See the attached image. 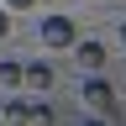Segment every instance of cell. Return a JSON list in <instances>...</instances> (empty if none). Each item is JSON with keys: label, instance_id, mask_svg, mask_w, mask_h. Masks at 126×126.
I'll return each instance as SVG.
<instances>
[{"label": "cell", "instance_id": "6da1fadb", "mask_svg": "<svg viewBox=\"0 0 126 126\" xmlns=\"http://www.w3.org/2000/svg\"><path fill=\"white\" fill-rule=\"evenodd\" d=\"M84 105L100 110V116H110V110H116V89H110L105 79H84Z\"/></svg>", "mask_w": 126, "mask_h": 126}, {"label": "cell", "instance_id": "ba28073f", "mask_svg": "<svg viewBox=\"0 0 126 126\" xmlns=\"http://www.w3.org/2000/svg\"><path fill=\"white\" fill-rule=\"evenodd\" d=\"M5 32H11V11H0V37H5Z\"/></svg>", "mask_w": 126, "mask_h": 126}, {"label": "cell", "instance_id": "52a82bcc", "mask_svg": "<svg viewBox=\"0 0 126 126\" xmlns=\"http://www.w3.org/2000/svg\"><path fill=\"white\" fill-rule=\"evenodd\" d=\"M5 5H11V11H26V5H37V0H5Z\"/></svg>", "mask_w": 126, "mask_h": 126}, {"label": "cell", "instance_id": "3957f363", "mask_svg": "<svg viewBox=\"0 0 126 126\" xmlns=\"http://www.w3.org/2000/svg\"><path fill=\"white\" fill-rule=\"evenodd\" d=\"M74 58L84 63V68H105V47H100V42H79V37H74Z\"/></svg>", "mask_w": 126, "mask_h": 126}, {"label": "cell", "instance_id": "8992f818", "mask_svg": "<svg viewBox=\"0 0 126 126\" xmlns=\"http://www.w3.org/2000/svg\"><path fill=\"white\" fill-rule=\"evenodd\" d=\"M26 116H32V105H21V100H11V105H5V121H26Z\"/></svg>", "mask_w": 126, "mask_h": 126}, {"label": "cell", "instance_id": "277c9868", "mask_svg": "<svg viewBox=\"0 0 126 126\" xmlns=\"http://www.w3.org/2000/svg\"><path fill=\"white\" fill-rule=\"evenodd\" d=\"M21 79H26L37 94H42V89H53V63H32V68H21Z\"/></svg>", "mask_w": 126, "mask_h": 126}, {"label": "cell", "instance_id": "7a4b0ae2", "mask_svg": "<svg viewBox=\"0 0 126 126\" xmlns=\"http://www.w3.org/2000/svg\"><path fill=\"white\" fill-rule=\"evenodd\" d=\"M42 42L47 47H74V21L68 16H47L42 21Z\"/></svg>", "mask_w": 126, "mask_h": 126}, {"label": "cell", "instance_id": "5b68a950", "mask_svg": "<svg viewBox=\"0 0 126 126\" xmlns=\"http://www.w3.org/2000/svg\"><path fill=\"white\" fill-rule=\"evenodd\" d=\"M0 84H11V89L21 84V63H11V58H0Z\"/></svg>", "mask_w": 126, "mask_h": 126}, {"label": "cell", "instance_id": "9c48e42d", "mask_svg": "<svg viewBox=\"0 0 126 126\" xmlns=\"http://www.w3.org/2000/svg\"><path fill=\"white\" fill-rule=\"evenodd\" d=\"M121 42H126V21H121Z\"/></svg>", "mask_w": 126, "mask_h": 126}]
</instances>
